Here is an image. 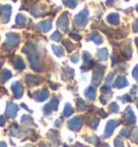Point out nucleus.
I'll return each mask as SVG.
<instances>
[{
	"label": "nucleus",
	"instance_id": "obj_5",
	"mask_svg": "<svg viewBox=\"0 0 138 147\" xmlns=\"http://www.w3.org/2000/svg\"><path fill=\"white\" fill-rule=\"evenodd\" d=\"M119 123H120L119 120H115V119L108 121V123L106 124V128H105V132H104V138H109L110 134L113 132V130L117 128V125Z\"/></svg>",
	"mask_w": 138,
	"mask_h": 147
},
{
	"label": "nucleus",
	"instance_id": "obj_39",
	"mask_svg": "<svg viewBox=\"0 0 138 147\" xmlns=\"http://www.w3.org/2000/svg\"><path fill=\"white\" fill-rule=\"evenodd\" d=\"M133 77L136 80H138V65L134 68V70H133Z\"/></svg>",
	"mask_w": 138,
	"mask_h": 147
},
{
	"label": "nucleus",
	"instance_id": "obj_30",
	"mask_svg": "<svg viewBox=\"0 0 138 147\" xmlns=\"http://www.w3.org/2000/svg\"><path fill=\"white\" fill-rule=\"evenodd\" d=\"M77 107H78L79 110H83V109H85L86 105H85V103H84L81 98H79V100H77Z\"/></svg>",
	"mask_w": 138,
	"mask_h": 147
},
{
	"label": "nucleus",
	"instance_id": "obj_41",
	"mask_svg": "<svg viewBox=\"0 0 138 147\" xmlns=\"http://www.w3.org/2000/svg\"><path fill=\"white\" fill-rule=\"evenodd\" d=\"M119 100H121V101L122 102H127L129 100V101H131V97L129 96V95H123V96H120L119 97Z\"/></svg>",
	"mask_w": 138,
	"mask_h": 147
},
{
	"label": "nucleus",
	"instance_id": "obj_12",
	"mask_svg": "<svg viewBox=\"0 0 138 147\" xmlns=\"http://www.w3.org/2000/svg\"><path fill=\"white\" fill-rule=\"evenodd\" d=\"M11 88H12V91H13V94L15 98L22 97V95H23V87H22L21 82L15 81V82H13V84H12Z\"/></svg>",
	"mask_w": 138,
	"mask_h": 147
},
{
	"label": "nucleus",
	"instance_id": "obj_33",
	"mask_svg": "<svg viewBox=\"0 0 138 147\" xmlns=\"http://www.w3.org/2000/svg\"><path fill=\"white\" fill-rule=\"evenodd\" d=\"M110 111L111 113H118L119 111V105L117 103H111L110 104Z\"/></svg>",
	"mask_w": 138,
	"mask_h": 147
},
{
	"label": "nucleus",
	"instance_id": "obj_24",
	"mask_svg": "<svg viewBox=\"0 0 138 147\" xmlns=\"http://www.w3.org/2000/svg\"><path fill=\"white\" fill-rule=\"evenodd\" d=\"M98 123H99V119H97L96 117H91L88 120V124L92 129H96L98 127Z\"/></svg>",
	"mask_w": 138,
	"mask_h": 147
},
{
	"label": "nucleus",
	"instance_id": "obj_20",
	"mask_svg": "<svg viewBox=\"0 0 138 147\" xmlns=\"http://www.w3.org/2000/svg\"><path fill=\"white\" fill-rule=\"evenodd\" d=\"M14 67L16 69H19V70H22V69L25 68V63H24V61L22 60L21 56H16L15 57V60H14Z\"/></svg>",
	"mask_w": 138,
	"mask_h": 147
},
{
	"label": "nucleus",
	"instance_id": "obj_35",
	"mask_svg": "<svg viewBox=\"0 0 138 147\" xmlns=\"http://www.w3.org/2000/svg\"><path fill=\"white\" fill-rule=\"evenodd\" d=\"M115 147H124L123 142L121 141V138H117L115 140Z\"/></svg>",
	"mask_w": 138,
	"mask_h": 147
},
{
	"label": "nucleus",
	"instance_id": "obj_47",
	"mask_svg": "<svg viewBox=\"0 0 138 147\" xmlns=\"http://www.w3.org/2000/svg\"><path fill=\"white\" fill-rule=\"evenodd\" d=\"M135 41H136V43H137V46H138V38H136V39H135Z\"/></svg>",
	"mask_w": 138,
	"mask_h": 147
},
{
	"label": "nucleus",
	"instance_id": "obj_9",
	"mask_svg": "<svg viewBox=\"0 0 138 147\" xmlns=\"http://www.w3.org/2000/svg\"><path fill=\"white\" fill-rule=\"evenodd\" d=\"M17 110H19V107L13 104L12 102H8L7 103V110H5V114H7V117L9 118H14L16 114H17Z\"/></svg>",
	"mask_w": 138,
	"mask_h": 147
},
{
	"label": "nucleus",
	"instance_id": "obj_38",
	"mask_svg": "<svg viewBox=\"0 0 138 147\" xmlns=\"http://www.w3.org/2000/svg\"><path fill=\"white\" fill-rule=\"evenodd\" d=\"M69 36L71 37V38H74L76 40H80V39H81V36H80V35H78V34H74V32H70Z\"/></svg>",
	"mask_w": 138,
	"mask_h": 147
},
{
	"label": "nucleus",
	"instance_id": "obj_37",
	"mask_svg": "<svg viewBox=\"0 0 138 147\" xmlns=\"http://www.w3.org/2000/svg\"><path fill=\"white\" fill-rule=\"evenodd\" d=\"M70 60H71V62H72V63H77V62L79 61V54H78V53L74 54L71 57H70Z\"/></svg>",
	"mask_w": 138,
	"mask_h": 147
},
{
	"label": "nucleus",
	"instance_id": "obj_34",
	"mask_svg": "<svg viewBox=\"0 0 138 147\" xmlns=\"http://www.w3.org/2000/svg\"><path fill=\"white\" fill-rule=\"evenodd\" d=\"M85 140L88 141V142H90V143H93V144H95L96 146H98L97 144L99 143V140L96 138V136H93V138H85Z\"/></svg>",
	"mask_w": 138,
	"mask_h": 147
},
{
	"label": "nucleus",
	"instance_id": "obj_27",
	"mask_svg": "<svg viewBox=\"0 0 138 147\" xmlns=\"http://www.w3.org/2000/svg\"><path fill=\"white\" fill-rule=\"evenodd\" d=\"M15 22L17 25H24V24L26 23V16L23 15V14H17L16 15V18H15Z\"/></svg>",
	"mask_w": 138,
	"mask_h": 147
},
{
	"label": "nucleus",
	"instance_id": "obj_15",
	"mask_svg": "<svg viewBox=\"0 0 138 147\" xmlns=\"http://www.w3.org/2000/svg\"><path fill=\"white\" fill-rule=\"evenodd\" d=\"M127 84H129V82H127L126 78H125V77H123V76H119L118 78L115 79V83H113V86H115V88H118V89L125 88Z\"/></svg>",
	"mask_w": 138,
	"mask_h": 147
},
{
	"label": "nucleus",
	"instance_id": "obj_50",
	"mask_svg": "<svg viewBox=\"0 0 138 147\" xmlns=\"http://www.w3.org/2000/svg\"><path fill=\"white\" fill-rule=\"evenodd\" d=\"M136 9H137V12H138V5H136Z\"/></svg>",
	"mask_w": 138,
	"mask_h": 147
},
{
	"label": "nucleus",
	"instance_id": "obj_21",
	"mask_svg": "<svg viewBox=\"0 0 138 147\" xmlns=\"http://www.w3.org/2000/svg\"><path fill=\"white\" fill-rule=\"evenodd\" d=\"M97 57L100 61H106L108 59V51H107V49H99L97 51Z\"/></svg>",
	"mask_w": 138,
	"mask_h": 147
},
{
	"label": "nucleus",
	"instance_id": "obj_29",
	"mask_svg": "<svg viewBox=\"0 0 138 147\" xmlns=\"http://www.w3.org/2000/svg\"><path fill=\"white\" fill-rule=\"evenodd\" d=\"M113 78H115V75L111 73L109 74L108 76H107L106 80H105V86H107V87H111V84H112V80H113Z\"/></svg>",
	"mask_w": 138,
	"mask_h": 147
},
{
	"label": "nucleus",
	"instance_id": "obj_19",
	"mask_svg": "<svg viewBox=\"0 0 138 147\" xmlns=\"http://www.w3.org/2000/svg\"><path fill=\"white\" fill-rule=\"evenodd\" d=\"M26 81H27V84L29 86V87L37 86V84H39V82H40L39 78L35 77V76H31V75H27V77H26Z\"/></svg>",
	"mask_w": 138,
	"mask_h": 147
},
{
	"label": "nucleus",
	"instance_id": "obj_3",
	"mask_svg": "<svg viewBox=\"0 0 138 147\" xmlns=\"http://www.w3.org/2000/svg\"><path fill=\"white\" fill-rule=\"evenodd\" d=\"M88 9L84 8V9L79 12L76 16H74V25L78 27H84L86 23H88Z\"/></svg>",
	"mask_w": 138,
	"mask_h": 147
},
{
	"label": "nucleus",
	"instance_id": "obj_44",
	"mask_svg": "<svg viewBox=\"0 0 138 147\" xmlns=\"http://www.w3.org/2000/svg\"><path fill=\"white\" fill-rule=\"evenodd\" d=\"M0 147H7V144L5 142H0Z\"/></svg>",
	"mask_w": 138,
	"mask_h": 147
},
{
	"label": "nucleus",
	"instance_id": "obj_28",
	"mask_svg": "<svg viewBox=\"0 0 138 147\" xmlns=\"http://www.w3.org/2000/svg\"><path fill=\"white\" fill-rule=\"evenodd\" d=\"M64 1V3L66 5H68L69 8H71V9H74L77 7V3H78V1L77 0H63Z\"/></svg>",
	"mask_w": 138,
	"mask_h": 147
},
{
	"label": "nucleus",
	"instance_id": "obj_42",
	"mask_svg": "<svg viewBox=\"0 0 138 147\" xmlns=\"http://www.w3.org/2000/svg\"><path fill=\"white\" fill-rule=\"evenodd\" d=\"M138 92V84H136V86H134L133 89L131 90V94H136Z\"/></svg>",
	"mask_w": 138,
	"mask_h": 147
},
{
	"label": "nucleus",
	"instance_id": "obj_46",
	"mask_svg": "<svg viewBox=\"0 0 138 147\" xmlns=\"http://www.w3.org/2000/svg\"><path fill=\"white\" fill-rule=\"evenodd\" d=\"M104 147H110V146H109L108 144H105V145H104Z\"/></svg>",
	"mask_w": 138,
	"mask_h": 147
},
{
	"label": "nucleus",
	"instance_id": "obj_4",
	"mask_svg": "<svg viewBox=\"0 0 138 147\" xmlns=\"http://www.w3.org/2000/svg\"><path fill=\"white\" fill-rule=\"evenodd\" d=\"M104 71H105V66H102V65H96V67L94 69V74H93V79H92L93 83L95 86L100 83Z\"/></svg>",
	"mask_w": 138,
	"mask_h": 147
},
{
	"label": "nucleus",
	"instance_id": "obj_40",
	"mask_svg": "<svg viewBox=\"0 0 138 147\" xmlns=\"http://www.w3.org/2000/svg\"><path fill=\"white\" fill-rule=\"evenodd\" d=\"M133 32H138V20H136L133 23Z\"/></svg>",
	"mask_w": 138,
	"mask_h": 147
},
{
	"label": "nucleus",
	"instance_id": "obj_25",
	"mask_svg": "<svg viewBox=\"0 0 138 147\" xmlns=\"http://www.w3.org/2000/svg\"><path fill=\"white\" fill-rule=\"evenodd\" d=\"M52 49H53L54 53L56 54V56H58V57H62V56H64V50H63V48H60V46L52 45Z\"/></svg>",
	"mask_w": 138,
	"mask_h": 147
},
{
	"label": "nucleus",
	"instance_id": "obj_45",
	"mask_svg": "<svg viewBox=\"0 0 138 147\" xmlns=\"http://www.w3.org/2000/svg\"><path fill=\"white\" fill-rule=\"evenodd\" d=\"M40 147H49V146H46V144H43V143H42L41 145H40Z\"/></svg>",
	"mask_w": 138,
	"mask_h": 147
},
{
	"label": "nucleus",
	"instance_id": "obj_2",
	"mask_svg": "<svg viewBox=\"0 0 138 147\" xmlns=\"http://www.w3.org/2000/svg\"><path fill=\"white\" fill-rule=\"evenodd\" d=\"M19 35L17 34H13V32H9L7 34V41L3 43V49L5 50H11L19 45Z\"/></svg>",
	"mask_w": 138,
	"mask_h": 147
},
{
	"label": "nucleus",
	"instance_id": "obj_48",
	"mask_svg": "<svg viewBox=\"0 0 138 147\" xmlns=\"http://www.w3.org/2000/svg\"><path fill=\"white\" fill-rule=\"evenodd\" d=\"M136 105H137V107H138V98L136 100Z\"/></svg>",
	"mask_w": 138,
	"mask_h": 147
},
{
	"label": "nucleus",
	"instance_id": "obj_6",
	"mask_svg": "<svg viewBox=\"0 0 138 147\" xmlns=\"http://www.w3.org/2000/svg\"><path fill=\"white\" fill-rule=\"evenodd\" d=\"M57 106H58V100H57L55 96L52 97V100H51L50 103H48V104L43 107V113H44L46 115H49L53 110L57 109Z\"/></svg>",
	"mask_w": 138,
	"mask_h": 147
},
{
	"label": "nucleus",
	"instance_id": "obj_32",
	"mask_svg": "<svg viewBox=\"0 0 138 147\" xmlns=\"http://www.w3.org/2000/svg\"><path fill=\"white\" fill-rule=\"evenodd\" d=\"M64 45L66 46V48H67V50L70 52V51H72L76 48V46L74 45H72L71 42H69L68 40H64Z\"/></svg>",
	"mask_w": 138,
	"mask_h": 147
},
{
	"label": "nucleus",
	"instance_id": "obj_14",
	"mask_svg": "<svg viewBox=\"0 0 138 147\" xmlns=\"http://www.w3.org/2000/svg\"><path fill=\"white\" fill-rule=\"evenodd\" d=\"M36 28L39 29V30H42V32H49L51 28H52V21H43V22H40L36 25Z\"/></svg>",
	"mask_w": 138,
	"mask_h": 147
},
{
	"label": "nucleus",
	"instance_id": "obj_17",
	"mask_svg": "<svg viewBox=\"0 0 138 147\" xmlns=\"http://www.w3.org/2000/svg\"><path fill=\"white\" fill-rule=\"evenodd\" d=\"M86 39L88 40H92L96 45H101L102 43V38H101V36L97 32H93L92 34H90Z\"/></svg>",
	"mask_w": 138,
	"mask_h": 147
},
{
	"label": "nucleus",
	"instance_id": "obj_43",
	"mask_svg": "<svg viewBox=\"0 0 138 147\" xmlns=\"http://www.w3.org/2000/svg\"><path fill=\"white\" fill-rule=\"evenodd\" d=\"M5 117H3V116H0V127L5 125Z\"/></svg>",
	"mask_w": 138,
	"mask_h": 147
},
{
	"label": "nucleus",
	"instance_id": "obj_49",
	"mask_svg": "<svg viewBox=\"0 0 138 147\" xmlns=\"http://www.w3.org/2000/svg\"><path fill=\"white\" fill-rule=\"evenodd\" d=\"M64 147H72V146H68V145H65Z\"/></svg>",
	"mask_w": 138,
	"mask_h": 147
},
{
	"label": "nucleus",
	"instance_id": "obj_8",
	"mask_svg": "<svg viewBox=\"0 0 138 147\" xmlns=\"http://www.w3.org/2000/svg\"><path fill=\"white\" fill-rule=\"evenodd\" d=\"M82 127V119L81 117H74L72 119L69 120L68 128L72 131H79Z\"/></svg>",
	"mask_w": 138,
	"mask_h": 147
},
{
	"label": "nucleus",
	"instance_id": "obj_16",
	"mask_svg": "<svg viewBox=\"0 0 138 147\" xmlns=\"http://www.w3.org/2000/svg\"><path fill=\"white\" fill-rule=\"evenodd\" d=\"M84 94H85L86 98H88L90 101L95 100V96H96V91H95V88H94V86H88V87L85 89Z\"/></svg>",
	"mask_w": 138,
	"mask_h": 147
},
{
	"label": "nucleus",
	"instance_id": "obj_26",
	"mask_svg": "<svg viewBox=\"0 0 138 147\" xmlns=\"http://www.w3.org/2000/svg\"><path fill=\"white\" fill-rule=\"evenodd\" d=\"M74 114V108H72V106L70 105V104H66L65 105V109H64V116L65 117H69V116H71Z\"/></svg>",
	"mask_w": 138,
	"mask_h": 147
},
{
	"label": "nucleus",
	"instance_id": "obj_11",
	"mask_svg": "<svg viewBox=\"0 0 138 147\" xmlns=\"http://www.w3.org/2000/svg\"><path fill=\"white\" fill-rule=\"evenodd\" d=\"M67 15H68V13H67V12H64V13L60 16L58 21H57V27H60V29H63V30H67V28H68L69 21H68Z\"/></svg>",
	"mask_w": 138,
	"mask_h": 147
},
{
	"label": "nucleus",
	"instance_id": "obj_18",
	"mask_svg": "<svg viewBox=\"0 0 138 147\" xmlns=\"http://www.w3.org/2000/svg\"><path fill=\"white\" fill-rule=\"evenodd\" d=\"M107 21L108 23H110L111 25H118L120 23V16L118 13H110L107 16Z\"/></svg>",
	"mask_w": 138,
	"mask_h": 147
},
{
	"label": "nucleus",
	"instance_id": "obj_10",
	"mask_svg": "<svg viewBox=\"0 0 138 147\" xmlns=\"http://www.w3.org/2000/svg\"><path fill=\"white\" fill-rule=\"evenodd\" d=\"M48 97H49V90L46 88H43L41 90L35 92V94H33V98L37 102L46 101Z\"/></svg>",
	"mask_w": 138,
	"mask_h": 147
},
{
	"label": "nucleus",
	"instance_id": "obj_22",
	"mask_svg": "<svg viewBox=\"0 0 138 147\" xmlns=\"http://www.w3.org/2000/svg\"><path fill=\"white\" fill-rule=\"evenodd\" d=\"M129 138H131V141L134 142L135 144H138V129L134 128L132 129V131L129 132Z\"/></svg>",
	"mask_w": 138,
	"mask_h": 147
},
{
	"label": "nucleus",
	"instance_id": "obj_1",
	"mask_svg": "<svg viewBox=\"0 0 138 147\" xmlns=\"http://www.w3.org/2000/svg\"><path fill=\"white\" fill-rule=\"evenodd\" d=\"M23 51L28 55V60L30 62V66L33 70L36 71H39L41 69V62H40V59H39V55H38V52L36 51L35 47L28 43L24 47Z\"/></svg>",
	"mask_w": 138,
	"mask_h": 147
},
{
	"label": "nucleus",
	"instance_id": "obj_23",
	"mask_svg": "<svg viewBox=\"0 0 138 147\" xmlns=\"http://www.w3.org/2000/svg\"><path fill=\"white\" fill-rule=\"evenodd\" d=\"M11 76H12L11 71L8 70V69H5V70L1 73V75H0V81H1V82H5L7 80H9V79L11 78Z\"/></svg>",
	"mask_w": 138,
	"mask_h": 147
},
{
	"label": "nucleus",
	"instance_id": "obj_36",
	"mask_svg": "<svg viewBox=\"0 0 138 147\" xmlns=\"http://www.w3.org/2000/svg\"><path fill=\"white\" fill-rule=\"evenodd\" d=\"M120 135H121V136H129V130L127 128H124L123 130H121V131H120Z\"/></svg>",
	"mask_w": 138,
	"mask_h": 147
},
{
	"label": "nucleus",
	"instance_id": "obj_7",
	"mask_svg": "<svg viewBox=\"0 0 138 147\" xmlns=\"http://www.w3.org/2000/svg\"><path fill=\"white\" fill-rule=\"evenodd\" d=\"M0 15L2 18V22L8 23L10 20V15H11V5H0Z\"/></svg>",
	"mask_w": 138,
	"mask_h": 147
},
{
	"label": "nucleus",
	"instance_id": "obj_31",
	"mask_svg": "<svg viewBox=\"0 0 138 147\" xmlns=\"http://www.w3.org/2000/svg\"><path fill=\"white\" fill-rule=\"evenodd\" d=\"M51 39L54 40V41H60V39H62V34L60 32H55L51 36Z\"/></svg>",
	"mask_w": 138,
	"mask_h": 147
},
{
	"label": "nucleus",
	"instance_id": "obj_13",
	"mask_svg": "<svg viewBox=\"0 0 138 147\" xmlns=\"http://www.w3.org/2000/svg\"><path fill=\"white\" fill-rule=\"evenodd\" d=\"M124 118L126 119V122L129 124H133L136 122V117H135V115H134L133 110H132L131 107H127V108L125 109Z\"/></svg>",
	"mask_w": 138,
	"mask_h": 147
}]
</instances>
